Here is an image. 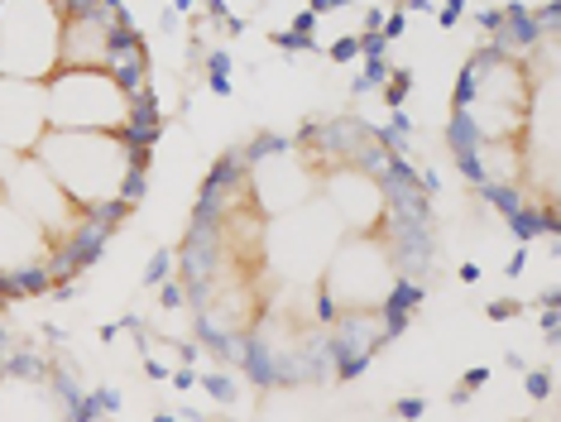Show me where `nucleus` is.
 Masks as SVG:
<instances>
[{"mask_svg":"<svg viewBox=\"0 0 561 422\" xmlns=\"http://www.w3.org/2000/svg\"><path fill=\"white\" fill-rule=\"evenodd\" d=\"M490 317H500V322L504 317H514V303H490Z\"/></svg>","mask_w":561,"mask_h":422,"instance_id":"obj_20","label":"nucleus"},{"mask_svg":"<svg viewBox=\"0 0 561 422\" xmlns=\"http://www.w3.org/2000/svg\"><path fill=\"white\" fill-rule=\"evenodd\" d=\"M169 264H173V254H169V250H159L154 260H149V269H145V284H159V278L169 274Z\"/></svg>","mask_w":561,"mask_h":422,"instance_id":"obj_14","label":"nucleus"},{"mask_svg":"<svg viewBox=\"0 0 561 422\" xmlns=\"http://www.w3.org/2000/svg\"><path fill=\"white\" fill-rule=\"evenodd\" d=\"M202 389H207L216 403H231L236 399V384L226 379V375H202Z\"/></svg>","mask_w":561,"mask_h":422,"instance_id":"obj_12","label":"nucleus"},{"mask_svg":"<svg viewBox=\"0 0 561 422\" xmlns=\"http://www.w3.org/2000/svg\"><path fill=\"white\" fill-rule=\"evenodd\" d=\"M62 10L54 0H0V77L48 82L58 72Z\"/></svg>","mask_w":561,"mask_h":422,"instance_id":"obj_3","label":"nucleus"},{"mask_svg":"<svg viewBox=\"0 0 561 422\" xmlns=\"http://www.w3.org/2000/svg\"><path fill=\"white\" fill-rule=\"evenodd\" d=\"M159 303L169 307V312H178L183 307V284H163V293H159Z\"/></svg>","mask_w":561,"mask_h":422,"instance_id":"obj_16","label":"nucleus"},{"mask_svg":"<svg viewBox=\"0 0 561 422\" xmlns=\"http://www.w3.org/2000/svg\"><path fill=\"white\" fill-rule=\"evenodd\" d=\"M0 192H5L30 221L44 226L48 236H54V246L78 226V216H82V207L54 183V178H48V169L34 159V153H20V159L0 173Z\"/></svg>","mask_w":561,"mask_h":422,"instance_id":"obj_5","label":"nucleus"},{"mask_svg":"<svg viewBox=\"0 0 561 422\" xmlns=\"http://www.w3.org/2000/svg\"><path fill=\"white\" fill-rule=\"evenodd\" d=\"M331 62H351L355 54H360V34H346V38H336V44L327 48Z\"/></svg>","mask_w":561,"mask_h":422,"instance_id":"obj_13","label":"nucleus"},{"mask_svg":"<svg viewBox=\"0 0 561 422\" xmlns=\"http://www.w3.org/2000/svg\"><path fill=\"white\" fill-rule=\"evenodd\" d=\"M523 394H528L533 403H542L547 394H552V369H528V379H523Z\"/></svg>","mask_w":561,"mask_h":422,"instance_id":"obj_11","label":"nucleus"},{"mask_svg":"<svg viewBox=\"0 0 561 422\" xmlns=\"http://www.w3.org/2000/svg\"><path fill=\"white\" fill-rule=\"evenodd\" d=\"M48 130L44 115V82H20L0 77V149L5 153H34V145Z\"/></svg>","mask_w":561,"mask_h":422,"instance_id":"obj_6","label":"nucleus"},{"mask_svg":"<svg viewBox=\"0 0 561 422\" xmlns=\"http://www.w3.org/2000/svg\"><path fill=\"white\" fill-rule=\"evenodd\" d=\"M197 5V0H169V10H173V15H178V10H193Z\"/></svg>","mask_w":561,"mask_h":422,"instance_id":"obj_21","label":"nucleus"},{"mask_svg":"<svg viewBox=\"0 0 561 422\" xmlns=\"http://www.w3.org/2000/svg\"><path fill=\"white\" fill-rule=\"evenodd\" d=\"M48 254H54V236H48L39 221H30V216L0 192V274L48 264Z\"/></svg>","mask_w":561,"mask_h":422,"instance_id":"obj_8","label":"nucleus"},{"mask_svg":"<svg viewBox=\"0 0 561 422\" xmlns=\"http://www.w3.org/2000/svg\"><path fill=\"white\" fill-rule=\"evenodd\" d=\"M0 422H68V403L58 399L54 379L0 375Z\"/></svg>","mask_w":561,"mask_h":422,"instance_id":"obj_10","label":"nucleus"},{"mask_svg":"<svg viewBox=\"0 0 561 422\" xmlns=\"http://www.w3.org/2000/svg\"><path fill=\"white\" fill-rule=\"evenodd\" d=\"M48 130H106L130 135L139 101L101 68H58L44 82Z\"/></svg>","mask_w":561,"mask_h":422,"instance_id":"obj_2","label":"nucleus"},{"mask_svg":"<svg viewBox=\"0 0 561 422\" xmlns=\"http://www.w3.org/2000/svg\"><path fill=\"white\" fill-rule=\"evenodd\" d=\"M250 173H254V202H260L264 212H274V216L298 212L302 202L312 197V178L298 163V149L293 145L250 159Z\"/></svg>","mask_w":561,"mask_h":422,"instance_id":"obj_7","label":"nucleus"},{"mask_svg":"<svg viewBox=\"0 0 561 422\" xmlns=\"http://www.w3.org/2000/svg\"><path fill=\"white\" fill-rule=\"evenodd\" d=\"M423 413H427L423 399H403V403H399V418H403V422H413V418H423Z\"/></svg>","mask_w":561,"mask_h":422,"instance_id":"obj_17","label":"nucleus"},{"mask_svg":"<svg viewBox=\"0 0 561 422\" xmlns=\"http://www.w3.org/2000/svg\"><path fill=\"white\" fill-rule=\"evenodd\" d=\"M408 82H413V77H408V72H399V77H393V82H389V106H403V96H408Z\"/></svg>","mask_w":561,"mask_h":422,"instance_id":"obj_15","label":"nucleus"},{"mask_svg":"<svg viewBox=\"0 0 561 422\" xmlns=\"http://www.w3.org/2000/svg\"><path fill=\"white\" fill-rule=\"evenodd\" d=\"M480 384H490V369H470V375H466V389H480Z\"/></svg>","mask_w":561,"mask_h":422,"instance_id":"obj_19","label":"nucleus"},{"mask_svg":"<svg viewBox=\"0 0 561 422\" xmlns=\"http://www.w3.org/2000/svg\"><path fill=\"white\" fill-rule=\"evenodd\" d=\"M327 192H331V207H336L331 216H336L341 226H355V230H369L389 207V192L360 169H341L327 183Z\"/></svg>","mask_w":561,"mask_h":422,"instance_id":"obj_9","label":"nucleus"},{"mask_svg":"<svg viewBox=\"0 0 561 422\" xmlns=\"http://www.w3.org/2000/svg\"><path fill=\"white\" fill-rule=\"evenodd\" d=\"M173 389H193V384H197V369H173Z\"/></svg>","mask_w":561,"mask_h":422,"instance_id":"obj_18","label":"nucleus"},{"mask_svg":"<svg viewBox=\"0 0 561 422\" xmlns=\"http://www.w3.org/2000/svg\"><path fill=\"white\" fill-rule=\"evenodd\" d=\"M393 288V264L385 246L375 240H355V246L336 250L327 260V298L341 307V312H365V307H379L385 293Z\"/></svg>","mask_w":561,"mask_h":422,"instance_id":"obj_4","label":"nucleus"},{"mask_svg":"<svg viewBox=\"0 0 561 422\" xmlns=\"http://www.w3.org/2000/svg\"><path fill=\"white\" fill-rule=\"evenodd\" d=\"M34 159L48 169V178L78 202L82 212L111 207V202L139 197V145L130 135L106 130H44L34 145Z\"/></svg>","mask_w":561,"mask_h":422,"instance_id":"obj_1","label":"nucleus"},{"mask_svg":"<svg viewBox=\"0 0 561 422\" xmlns=\"http://www.w3.org/2000/svg\"><path fill=\"white\" fill-rule=\"evenodd\" d=\"M207 10H211V15H221V10H226V0H207Z\"/></svg>","mask_w":561,"mask_h":422,"instance_id":"obj_22","label":"nucleus"}]
</instances>
